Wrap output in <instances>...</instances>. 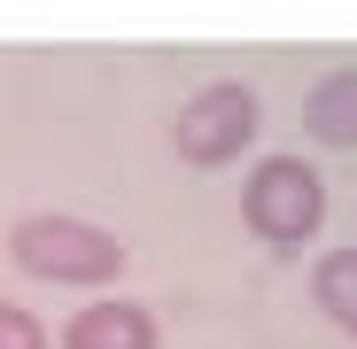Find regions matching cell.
I'll list each match as a JSON object with an SVG mask.
<instances>
[{"instance_id": "obj_5", "label": "cell", "mask_w": 357, "mask_h": 349, "mask_svg": "<svg viewBox=\"0 0 357 349\" xmlns=\"http://www.w3.org/2000/svg\"><path fill=\"white\" fill-rule=\"evenodd\" d=\"M303 132L326 148H357V70H326L303 93Z\"/></svg>"}, {"instance_id": "obj_1", "label": "cell", "mask_w": 357, "mask_h": 349, "mask_svg": "<svg viewBox=\"0 0 357 349\" xmlns=\"http://www.w3.org/2000/svg\"><path fill=\"white\" fill-rule=\"evenodd\" d=\"M8 264L31 279H54V287H109L125 272V241L70 210H31L8 225Z\"/></svg>"}, {"instance_id": "obj_2", "label": "cell", "mask_w": 357, "mask_h": 349, "mask_svg": "<svg viewBox=\"0 0 357 349\" xmlns=\"http://www.w3.org/2000/svg\"><path fill=\"white\" fill-rule=\"evenodd\" d=\"M241 217L264 249H303L311 233L326 225V187L303 155H264L241 187Z\"/></svg>"}, {"instance_id": "obj_6", "label": "cell", "mask_w": 357, "mask_h": 349, "mask_svg": "<svg viewBox=\"0 0 357 349\" xmlns=\"http://www.w3.org/2000/svg\"><path fill=\"white\" fill-rule=\"evenodd\" d=\"M311 295H319V311H326L342 334H357V249H326V256H319Z\"/></svg>"}, {"instance_id": "obj_4", "label": "cell", "mask_w": 357, "mask_h": 349, "mask_svg": "<svg viewBox=\"0 0 357 349\" xmlns=\"http://www.w3.org/2000/svg\"><path fill=\"white\" fill-rule=\"evenodd\" d=\"M63 349H163V326H155L148 303L101 295V303H86V311L63 326Z\"/></svg>"}, {"instance_id": "obj_7", "label": "cell", "mask_w": 357, "mask_h": 349, "mask_svg": "<svg viewBox=\"0 0 357 349\" xmlns=\"http://www.w3.org/2000/svg\"><path fill=\"white\" fill-rule=\"evenodd\" d=\"M0 349H47V326L24 303H0Z\"/></svg>"}, {"instance_id": "obj_3", "label": "cell", "mask_w": 357, "mask_h": 349, "mask_svg": "<svg viewBox=\"0 0 357 349\" xmlns=\"http://www.w3.org/2000/svg\"><path fill=\"white\" fill-rule=\"evenodd\" d=\"M249 140H257V93H249L241 78L195 86L187 101H178V116H171V148H178V163H195V171L241 163Z\"/></svg>"}]
</instances>
